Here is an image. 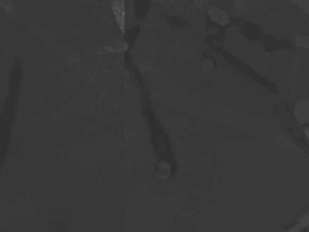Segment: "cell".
Listing matches in <instances>:
<instances>
[{
  "label": "cell",
  "instance_id": "7a4b0ae2",
  "mask_svg": "<svg viewBox=\"0 0 309 232\" xmlns=\"http://www.w3.org/2000/svg\"><path fill=\"white\" fill-rule=\"evenodd\" d=\"M170 166L166 161H162L159 163V170L157 173V176L161 179H164L167 177L170 173Z\"/></svg>",
  "mask_w": 309,
  "mask_h": 232
},
{
  "label": "cell",
  "instance_id": "6da1fadb",
  "mask_svg": "<svg viewBox=\"0 0 309 232\" xmlns=\"http://www.w3.org/2000/svg\"><path fill=\"white\" fill-rule=\"evenodd\" d=\"M112 11L115 15L117 23L125 32V0H113L112 4Z\"/></svg>",
  "mask_w": 309,
  "mask_h": 232
}]
</instances>
